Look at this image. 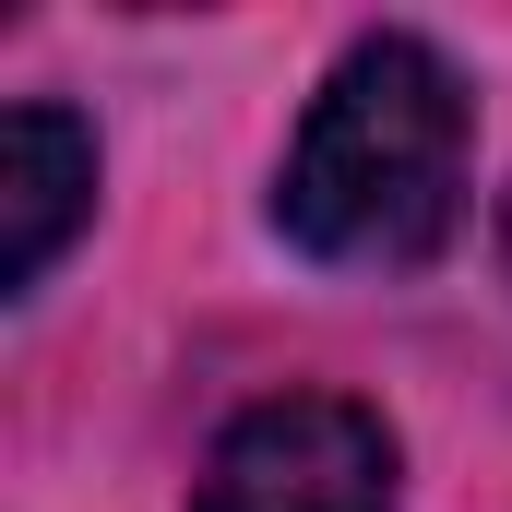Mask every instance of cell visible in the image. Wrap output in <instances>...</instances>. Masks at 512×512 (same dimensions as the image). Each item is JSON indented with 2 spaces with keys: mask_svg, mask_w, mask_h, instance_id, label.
Returning a JSON list of instances; mask_svg holds the SVG:
<instances>
[{
  "mask_svg": "<svg viewBox=\"0 0 512 512\" xmlns=\"http://www.w3.org/2000/svg\"><path fill=\"white\" fill-rule=\"evenodd\" d=\"M465 215V84L429 36H358L310 96L274 227L334 274H417Z\"/></svg>",
  "mask_w": 512,
  "mask_h": 512,
  "instance_id": "6da1fadb",
  "label": "cell"
},
{
  "mask_svg": "<svg viewBox=\"0 0 512 512\" xmlns=\"http://www.w3.org/2000/svg\"><path fill=\"white\" fill-rule=\"evenodd\" d=\"M191 512H405L393 429L346 393H262L227 417Z\"/></svg>",
  "mask_w": 512,
  "mask_h": 512,
  "instance_id": "7a4b0ae2",
  "label": "cell"
},
{
  "mask_svg": "<svg viewBox=\"0 0 512 512\" xmlns=\"http://www.w3.org/2000/svg\"><path fill=\"white\" fill-rule=\"evenodd\" d=\"M84 215H96V131L48 96H24L0 120V286L24 298Z\"/></svg>",
  "mask_w": 512,
  "mask_h": 512,
  "instance_id": "3957f363",
  "label": "cell"
},
{
  "mask_svg": "<svg viewBox=\"0 0 512 512\" xmlns=\"http://www.w3.org/2000/svg\"><path fill=\"white\" fill-rule=\"evenodd\" d=\"M501 262H512V191H501Z\"/></svg>",
  "mask_w": 512,
  "mask_h": 512,
  "instance_id": "277c9868",
  "label": "cell"
}]
</instances>
